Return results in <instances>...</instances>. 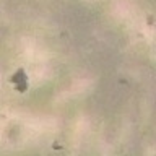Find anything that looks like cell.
<instances>
[{"instance_id":"cell-1","label":"cell","mask_w":156,"mask_h":156,"mask_svg":"<svg viewBox=\"0 0 156 156\" xmlns=\"http://www.w3.org/2000/svg\"><path fill=\"white\" fill-rule=\"evenodd\" d=\"M8 83L12 85L18 93H26L29 90V78H28V73L23 67H20L16 72H13L8 78Z\"/></svg>"}]
</instances>
